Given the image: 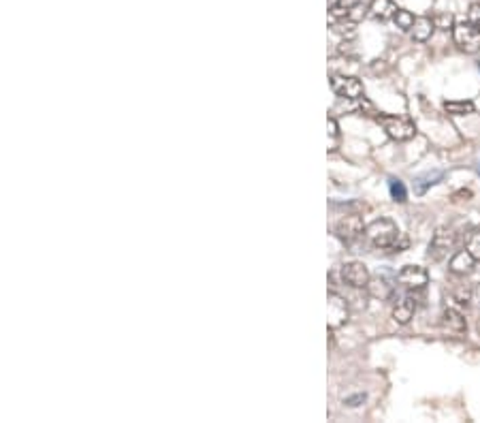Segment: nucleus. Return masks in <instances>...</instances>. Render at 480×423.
Instances as JSON below:
<instances>
[{
  "label": "nucleus",
  "mask_w": 480,
  "mask_h": 423,
  "mask_svg": "<svg viewBox=\"0 0 480 423\" xmlns=\"http://www.w3.org/2000/svg\"><path fill=\"white\" fill-rule=\"evenodd\" d=\"M365 238L374 248L388 250V252H402L408 246V240L404 238V233L388 219H378L371 225H367Z\"/></svg>",
  "instance_id": "obj_1"
},
{
  "label": "nucleus",
  "mask_w": 480,
  "mask_h": 423,
  "mask_svg": "<svg viewBox=\"0 0 480 423\" xmlns=\"http://www.w3.org/2000/svg\"><path fill=\"white\" fill-rule=\"evenodd\" d=\"M376 120H378V124L384 128V133H386L390 139H395V141H410V139L417 135V126H414V122H410L408 118L378 114Z\"/></svg>",
  "instance_id": "obj_2"
},
{
  "label": "nucleus",
  "mask_w": 480,
  "mask_h": 423,
  "mask_svg": "<svg viewBox=\"0 0 480 423\" xmlns=\"http://www.w3.org/2000/svg\"><path fill=\"white\" fill-rule=\"evenodd\" d=\"M453 39H455L457 47L465 54H478L480 51V30L476 26H472L467 20L455 24Z\"/></svg>",
  "instance_id": "obj_3"
},
{
  "label": "nucleus",
  "mask_w": 480,
  "mask_h": 423,
  "mask_svg": "<svg viewBox=\"0 0 480 423\" xmlns=\"http://www.w3.org/2000/svg\"><path fill=\"white\" fill-rule=\"evenodd\" d=\"M329 84H331V90L340 97V99H346V101H355V99H361L365 94V88H363V82L355 75H331L329 78Z\"/></svg>",
  "instance_id": "obj_4"
},
{
  "label": "nucleus",
  "mask_w": 480,
  "mask_h": 423,
  "mask_svg": "<svg viewBox=\"0 0 480 423\" xmlns=\"http://www.w3.org/2000/svg\"><path fill=\"white\" fill-rule=\"evenodd\" d=\"M453 246H455V231L448 229V227H440V229H436V233L429 242L427 255H429L431 261H442V259L448 257Z\"/></svg>",
  "instance_id": "obj_5"
},
{
  "label": "nucleus",
  "mask_w": 480,
  "mask_h": 423,
  "mask_svg": "<svg viewBox=\"0 0 480 423\" xmlns=\"http://www.w3.org/2000/svg\"><path fill=\"white\" fill-rule=\"evenodd\" d=\"M333 231H336V235L344 244H352V242H357L365 233V225H363L361 216L350 214V216H344L342 221H338L336 227H333Z\"/></svg>",
  "instance_id": "obj_6"
},
{
  "label": "nucleus",
  "mask_w": 480,
  "mask_h": 423,
  "mask_svg": "<svg viewBox=\"0 0 480 423\" xmlns=\"http://www.w3.org/2000/svg\"><path fill=\"white\" fill-rule=\"evenodd\" d=\"M342 280L352 289H367L371 276H369V269L365 263L350 261V263L342 265Z\"/></svg>",
  "instance_id": "obj_7"
},
{
  "label": "nucleus",
  "mask_w": 480,
  "mask_h": 423,
  "mask_svg": "<svg viewBox=\"0 0 480 423\" xmlns=\"http://www.w3.org/2000/svg\"><path fill=\"white\" fill-rule=\"evenodd\" d=\"M327 321H329V329H338L348 321V304L336 291H329L327 295Z\"/></svg>",
  "instance_id": "obj_8"
},
{
  "label": "nucleus",
  "mask_w": 480,
  "mask_h": 423,
  "mask_svg": "<svg viewBox=\"0 0 480 423\" xmlns=\"http://www.w3.org/2000/svg\"><path fill=\"white\" fill-rule=\"evenodd\" d=\"M397 280H399V285H404L406 289L417 291V289H423L429 282V274L421 265H406L402 271L397 274Z\"/></svg>",
  "instance_id": "obj_9"
},
{
  "label": "nucleus",
  "mask_w": 480,
  "mask_h": 423,
  "mask_svg": "<svg viewBox=\"0 0 480 423\" xmlns=\"http://www.w3.org/2000/svg\"><path fill=\"white\" fill-rule=\"evenodd\" d=\"M440 327H442V331L448 333V336H463V333L467 331V321H465V317H463L459 310L446 308V310L442 312Z\"/></svg>",
  "instance_id": "obj_10"
},
{
  "label": "nucleus",
  "mask_w": 480,
  "mask_h": 423,
  "mask_svg": "<svg viewBox=\"0 0 480 423\" xmlns=\"http://www.w3.org/2000/svg\"><path fill=\"white\" fill-rule=\"evenodd\" d=\"M419 304H417V298L412 295H406L402 302H397V306L393 308V321L397 325H408L412 319H414V312H417Z\"/></svg>",
  "instance_id": "obj_11"
},
{
  "label": "nucleus",
  "mask_w": 480,
  "mask_h": 423,
  "mask_svg": "<svg viewBox=\"0 0 480 423\" xmlns=\"http://www.w3.org/2000/svg\"><path fill=\"white\" fill-rule=\"evenodd\" d=\"M367 13L376 22H388V20L395 18L397 5L393 3V0H371L369 7H367Z\"/></svg>",
  "instance_id": "obj_12"
},
{
  "label": "nucleus",
  "mask_w": 480,
  "mask_h": 423,
  "mask_svg": "<svg viewBox=\"0 0 480 423\" xmlns=\"http://www.w3.org/2000/svg\"><path fill=\"white\" fill-rule=\"evenodd\" d=\"M474 265H476V259H474V255H472L467 248H463V250L455 252V255H453V259H450V271H453V274H457V276H465V274H469V271L474 269Z\"/></svg>",
  "instance_id": "obj_13"
},
{
  "label": "nucleus",
  "mask_w": 480,
  "mask_h": 423,
  "mask_svg": "<svg viewBox=\"0 0 480 423\" xmlns=\"http://www.w3.org/2000/svg\"><path fill=\"white\" fill-rule=\"evenodd\" d=\"M433 30H436L433 18L423 16V18H417V22H414V26H412V30H410V32H412V39H414V41L425 43V41H429V39H431Z\"/></svg>",
  "instance_id": "obj_14"
},
{
  "label": "nucleus",
  "mask_w": 480,
  "mask_h": 423,
  "mask_svg": "<svg viewBox=\"0 0 480 423\" xmlns=\"http://www.w3.org/2000/svg\"><path fill=\"white\" fill-rule=\"evenodd\" d=\"M367 289H369V293H371L374 298H380V300H388V298L393 295V285H390V282H388L386 278H382V276L371 278V280H369V285H367Z\"/></svg>",
  "instance_id": "obj_15"
},
{
  "label": "nucleus",
  "mask_w": 480,
  "mask_h": 423,
  "mask_svg": "<svg viewBox=\"0 0 480 423\" xmlns=\"http://www.w3.org/2000/svg\"><path fill=\"white\" fill-rule=\"evenodd\" d=\"M361 0H329V11L331 18H346V13L357 7Z\"/></svg>",
  "instance_id": "obj_16"
},
{
  "label": "nucleus",
  "mask_w": 480,
  "mask_h": 423,
  "mask_svg": "<svg viewBox=\"0 0 480 423\" xmlns=\"http://www.w3.org/2000/svg\"><path fill=\"white\" fill-rule=\"evenodd\" d=\"M444 109L450 114V116H469L474 114V103L472 101H446L444 103Z\"/></svg>",
  "instance_id": "obj_17"
},
{
  "label": "nucleus",
  "mask_w": 480,
  "mask_h": 423,
  "mask_svg": "<svg viewBox=\"0 0 480 423\" xmlns=\"http://www.w3.org/2000/svg\"><path fill=\"white\" fill-rule=\"evenodd\" d=\"M393 22H395V26H397L399 30L408 32V30H412V26H414L417 18H414L410 11H406V9H397V13H395Z\"/></svg>",
  "instance_id": "obj_18"
},
{
  "label": "nucleus",
  "mask_w": 480,
  "mask_h": 423,
  "mask_svg": "<svg viewBox=\"0 0 480 423\" xmlns=\"http://www.w3.org/2000/svg\"><path fill=\"white\" fill-rule=\"evenodd\" d=\"M442 178H444V173H442V171H433V173H427V176H423V178L414 180V190H417V195H423L429 186L438 184Z\"/></svg>",
  "instance_id": "obj_19"
},
{
  "label": "nucleus",
  "mask_w": 480,
  "mask_h": 423,
  "mask_svg": "<svg viewBox=\"0 0 480 423\" xmlns=\"http://www.w3.org/2000/svg\"><path fill=\"white\" fill-rule=\"evenodd\" d=\"M388 190H390L393 201H397V203H404L408 199V190H406V186H404L402 180H395V178L388 180Z\"/></svg>",
  "instance_id": "obj_20"
},
{
  "label": "nucleus",
  "mask_w": 480,
  "mask_h": 423,
  "mask_svg": "<svg viewBox=\"0 0 480 423\" xmlns=\"http://www.w3.org/2000/svg\"><path fill=\"white\" fill-rule=\"evenodd\" d=\"M433 24L440 30H453L455 28V16L453 13H438L433 18Z\"/></svg>",
  "instance_id": "obj_21"
},
{
  "label": "nucleus",
  "mask_w": 480,
  "mask_h": 423,
  "mask_svg": "<svg viewBox=\"0 0 480 423\" xmlns=\"http://www.w3.org/2000/svg\"><path fill=\"white\" fill-rule=\"evenodd\" d=\"M472 255H474V259L476 261H480V231H476V233H472L469 235V240H467V246H465Z\"/></svg>",
  "instance_id": "obj_22"
},
{
  "label": "nucleus",
  "mask_w": 480,
  "mask_h": 423,
  "mask_svg": "<svg viewBox=\"0 0 480 423\" xmlns=\"http://www.w3.org/2000/svg\"><path fill=\"white\" fill-rule=\"evenodd\" d=\"M467 22L480 30V3L469 5V9H467Z\"/></svg>",
  "instance_id": "obj_23"
},
{
  "label": "nucleus",
  "mask_w": 480,
  "mask_h": 423,
  "mask_svg": "<svg viewBox=\"0 0 480 423\" xmlns=\"http://www.w3.org/2000/svg\"><path fill=\"white\" fill-rule=\"evenodd\" d=\"M453 298L461 304V306H467L469 304V298H472V289H459L453 293Z\"/></svg>",
  "instance_id": "obj_24"
},
{
  "label": "nucleus",
  "mask_w": 480,
  "mask_h": 423,
  "mask_svg": "<svg viewBox=\"0 0 480 423\" xmlns=\"http://www.w3.org/2000/svg\"><path fill=\"white\" fill-rule=\"evenodd\" d=\"M327 126H329V137H331V141L336 144L338 141V137H340V128H338V122H336V118H327Z\"/></svg>",
  "instance_id": "obj_25"
},
{
  "label": "nucleus",
  "mask_w": 480,
  "mask_h": 423,
  "mask_svg": "<svg viewBox=\"0 0 480 423\" xmlns=\"http://www.w3.org/2000/svg\"><path fill=\"white\" fill-rule=\"evenodd\" d=\"M478 329H480V319H478Z\"/></svg>",
  "instance_id": "obj_26"
},
{
  "label": "nucleus",
  "mask_w": 480,
  "mask_h": 423,
  "mask_svg": "<svg viewBox=\"0 0 480 423\" xmlns=\"http://www.w3.org/2000/svg\"><path fill=\"white\" fill-rule=\"evenodd\" d=\"M478 3H480V0H478Z\"/></svg>",
  "instance_id": "obj_27"
}]
</instances>
